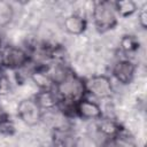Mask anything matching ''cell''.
Segmentation results:
<instances>
[{
  "instance_id": "1",
  "label": "cell",
  "mask_w": 147,
  "mask_h": 147,
  "mask_svg": "<svg viewBox=\"0 0 147 147\" xmlns=\"http://www.w3.org/2000/svg\"><path fill=\"white\" fill-rule=\"evenodd\" d=\"M92 20L99 33H106L114 30L118 24V16L115 11L113 1H94L92 3Z\"/></svg>"
},
{
  "instance_id": "2",
  "label": "cell",
  "mask_w": 147,
  "mask_h": 147,
  "mask_svg": "<svg viewBox=\"0 0 147 147\" xmlns=\"http://www.w3.org/2000/svg\"><path fill=\"white\" fill-rule=\"evenodd\" d=\"M54 92L56 93L59 99L78 102L86 96L85 79L75 74L74 70H71L64 79H62L54 86Z\"/></svg>"
},
{
  "instance_id": "3",
  "label": "cell",
  "mask_w": 147,
  "mask_h": 147,
  "mask_svg": "<svg viewBox=\"0 0 147 147\" xmlns=\"http://www.w3.org/2000/svg\"><path fill=\"white\" fill-rule=\"evenodd\" d=\"M30 53L18 46H3L0 51V65L10 70H21L31 62Z\"/></svg>"
},
{
  "instance_id": "4",
  "label": "cell",
  "mask_w": 147,
  "mask_h": 147,
  "mask_svg": "<svg viewBox=\"0 0 147 147\" xmlns=\"http://www.w3.org/2000/svg\"><path fill=\"white\" fill-rule=\"evenodd\" d=\"M86 94L96 99H110L114 94V86L110 77L106 75H93L85 79Z\"/></svg>"
},
{
  "instance_id": "5",
  "label": "cell",
  "mask_w": 147,
  "mask_h": 147,
  "mask_svg": "<svg viewBox=\"0 0 147 147\" xmlns=\"http://www.w3.org/2000/svg\"><path fill=\"white\" fill-rule=\"evenodd\" d=\"M16 113L18 118L26 126H36L40 123L44 111L37 105L33 98H25L20 100L16 106Z\"/></svg>"
},
{
  "instance_id": "6",
  "label": "cell",
  "mask_w": 147,
  "mask_h": 147,
  "mask_svg": "<svg viewBox=\"0 0 147 147\" xmlns=\"http://www.w3.org/2000/svg\"><path fill=\"white\" fill-rule=\"evenodd\" d=\"M137 65L130 59H121L115 62L111 69L113 77L122 85H130L136 77Z\"/></svg>"
},
{
  "instance_id": "7",
  "label": "cell",
  "mask_w": 147,
  "mask_h": 147,
  "mask_svg": "<svg viewBox=\"0 0 147 147\" xmlns=\"http://www.w3.org/2000/svg\"><path fill=\"white\" fill-rule=\"evenodd\" d=\"M76 116L83 121H98L103 116V110L98 102L85 96L76 105Z\"/></svg>"
},
{
  "instance_id": "8",
  "label": "cell",
  "mask_w": 147,
  "mask_h": 147,
  "mask_svg": "<svg viewBox=\"0 0 147 147\" xmlns=\"http://www.w3.org/2000/svg\"><path fill=\"white\" fill-rule=\"evenodd\" d=\"M30 79L40 91H49L54 90V83L48 74L47 64L39 63L30 71Z\"/></svg>"
},
{
  "instance_id": "9",
  "label": "cell",
  "mask_w": 147,
  "mask_h": 147,
  "mask_svg": "<svg viewBox=\"0 0 147 147\" xmlns=\"http://www.w3.org/2000/svg\"><path fill=\"white\" fill-rule=\"evenodd\" d=\"M77 139L72 130L67 126H55L52 131V147H76Z\"/></svg>"
},
{
  "instance_id": "10",
  "label": "cell",
  "mask_w": 147,
  "mask_h": 147,
  "mask_svg": "<svg viewBox=\"0 0 147 147\" xmlns=\"http://www.w3.org/2000/svg\"><path fill=\"white\" fill-rule=\"evenodd\" d=\"M63 29L68 34L82 36L87 29V21L82 14L72 13L64 17Z\"/></svg>"
},
{
  "instance_id": "11",
  "label": "cell",
  "mask_w": 147,
  "mask_h": 147,
  "mask_svg": "<svg viewBox=\"0 0 147 147\" xmlns=\"http://www.w3.org/2000/svg\"><path fill=\"white\" fill-rule=\"evenodd\" d=\"M95 122H96V130L105 138H116L124 129V126H122V124L118 121L105 115Z\"/></svg>"
},
{
  "instance_id": "12",
  "label": "cell",
  "mask_w": 147,
  "mask_h": 147,
  "mask_svg": "<svg viewBox=\"0 0 147 147\" xmlns=\"http://www.w3.org/2000/svg\"><path fill=\"white\" fill-rule=\"evenodd\" d=\"M32 98L34 99V101L37 102V105L40 107L42 111L44 110L46 111L56 110V107L59 103V96L56 95L54 90H49V91L38 90V92Z\"/></svg>"
},
{
  "instance_id": "13",
  "label": "cell",
  "mask_w": 147,
  "mask_h": 147,
  "mask_svg": "<svg viewBox=\"0 0 147 147\" xmlns=\"http://www.w3.org/2000/svg\"><path fill=\"white\" fill-rule=\"evenodd\" d=\"M115 11L117 16H121L123 18L131 17L133 14L138 11V5L133 0H119V1H113Z\"/></svg>"
},
{
  "instance_id": "14",
  "label": "cell",
  "mask_w": 147,
  "mask_h": 147,
  "mask_svg": "<svg viewBox=\"0 0 147 147\" xmlns=\"http://www.w3.org/2000/svg\"><path fill=\"white\" fill-rule=\"evenodd\" d=\"M119 48L125 55H133L140 48V41L134 34H123L119 40Z\"/></svg>"
},
{
  "instance_id": "15",
  "label": "cell",
  "mask_w": 147,
  "mask_h": 147,
  "mask_svg": "<svg viewBox=\"0 0 147 147\" xmlns=\"http://www.w3.org/2000/svg\"><path fill=\"white\" fill-rule=\"evenodd\" d=\"M14 16V10L10 3L0 2V28L8 25Z\"/></svg>"
},
{
  "instance_id": "16",
  "label": "cell",
  "mask_w": 147,
  "mask_h": 147,
  "mask_svg": "<svg viewBox=\"0 0 147 147\" xmlns=\"http://www.w3.org/2000/svg\"><path fill=\"white\" fill-rule=\"evenodd\" d=\"M15 132H16V126L9 115L0 121V134L5 137H11L15 134Z\"/></svg>"
},
{
  "instance_id": "17",
  "label": "cell",
  "mask_w": 147,
  "mask_h": 147,
  "mask_svg": "<svg viewBox=\"0 0 147 147\" xmlns=\"http://www.w3.org/2000/svg\"><path fill=\"white\" fill-rule=\"evenodd\" d=\"M13 91V83L9 79V77L1 72L0 74V98L8 96Z\"/></svg>"
},
{
  "instance_id": "18",
  "label": "cell",
  "mask_w": 147,
  "mask_h": 147,
  "mask_svg": "<svg viewBox=\"0 0 147 147\" xmlns=\"http://www.w3.org/2000/svg\"><path fill=\"white\" fill-rule=\"evenodd\" d=\"M138 24L141 29H147V3H144L138 8Z\"/></svg>"
},
{
  "instance_id": "19",
  "label": "cell",
  "mask_w": 147,
  "mask_h": 147,
  "mask_svg": "<svg viewBox=\"0 0 147 147\" xmlns=\"http://www.w3.org/2000/svg\"><path fill=\"white\" fill-rule=\"evenodd\" d=\"M2 47H3V42H2V38H1V36H0V51L2 49Z\"/></svg>"
},
{
  "instance_id": "20",
  "label": "cell",
  "mask_w": 147,
  "mask_h": 147,
  "mask_svg": "<svg viewBox=\"0 0 147 147\" xmlns=\"http://www.w3.org/2000/svg\"><path fill=\"white\" fill-rule=\"evenodd\" d=\"M40 147H52V146H40Z\"/></svg>"
}]
</instances>
